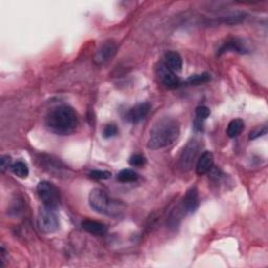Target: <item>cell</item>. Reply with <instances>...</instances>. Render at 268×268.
<instances>
[{"mask_svg": "<svg viewBox=\"0 0 268 268\" xmlns=\"http://www.w3.org/2000/svg\"><path fill=\"white\" fill-rule=\"evenodd\" d=\"M11 157L9 155H4L0 159V169H1V172H5V170H8L11 168Z\"/></svg>", "mask_w": 268, "mask_h": 268, "instance_id": "cell-23", "label": "cell"}, {"mask_svg": "<svg viewBox=\"0 0 268 268\" xmlns=\"http://www.w3.org/2000/svg\"><path fill=\"white\" fill-rule=\"evenodd\" d=\"M180 125L177 120L172 118H163L158 120L150 131L148 148L159 150L171 146L178 139Z\"/></svg>", "mask_w": 268, "mask_h": 268, "instance_id": "cell-1", "label": "cell"}, {"mask_svg": "<svg viewBox=\"0 0 268 268\" xmlns=\"http://www.w3.org/2000/svg\"><path fill=\"white\" fill-rule=\"evenodd\" d=\"M118 132H119L118 127L113 124H109V125L105 126V128L103 130V136L105 137V139H111V137H114L115 135H117Z\"/></svg>", "mask_w": 268, "mask_h": 268, "instance_id": "cell-20", "label": "cell"}, {"mask_svg": "<svg viewBox=\"0 0 268 268\" xmlns=\"http://www.w3.org/2000/svg\"><path fill=\"white\" fill-rule=\"evenodd\" d=\"M211 115V110L206 106H199L196 109V118L202 121L206 120Z\"/></svg>", "mask_w": 268, "mask_h": 268, "instance_id": "cell-22", "label": "cell"}, {"mask_svg": "<svg viewBox=\"0 0 268 268\" xmlns=\"http://www.w3.org/2000/svg\"><path fill=\"white\" fill-rule=\"evenodd\" d=\"M156 74L159 81H161L166 88L175 89L180 84L179 78L176 76L175 72H173L165 63H161L158 65L156 68Z\"/></svg>", "mask_w": 268, "mask_h": 268, "instance_id": "cell-8", "label": "cell"}, {"mask_svg": "<svg viewBox=\"0 0 268 268\" xmlns=\"http://www.w3.org/2000/svg\"><path fill=\"white\" fill-rule=\"evenodd\" d=\"M139 179V174L131 169H124L118 174V180L121 183H133Z\"/></svg>", "mask_w": 268, "mask_h": 268, "instance_id": "cell-16", "label": "cell"}, {"mask_svg": "<svg viewBox=\"0 0 268 268\" xmlns=\"http://www.w3.org/2000/svg\"><path fill=\"white\" fill-rule=\"evenodd\" d=\"M89 206L93 209V211L99 213V214H104V215H113V212H117V207L114 206V204L108 197L105 191L101 189H93L89 193Z\"/></svg>", "mask_w": 268, "mask_h": 268, "instance_id": "cell-3", "label": "cell"}, {"mask_svg": "<svg viewBox=\"0 0 268 268\" xmlns=\"http://www.w3.org/2000/svg\"><path fill=\"white\" fill-rule=\"evenodd\" d=\"M173 72H178L183 68V59L180 55L176 52H169L165 55V63Z\"/></svg>", "mask_w": 268, "mask_h": 268, "instance_id": "cell-14", "label": "cell"}, {"mask_svg": "<svg viewBox=\"0 0 268 268\" xmlns=\"http://www.w3.org/2000/svg\"><path fill=\"white\" fill-rule=\"evenodd\" d=\"M266 133H267V127L266 126L263 127V128L253 130V131L250 132V134H249V140H256V139H258V137L265 135Z\"/></svg>", "mask_w": 268, "mask_h": 268, "instance_id": "cell-24", "label": "cell"}, {"mask_svg": "<svg viewBox=\"0 0 268 268\" xmlns=\"http://www.w3.org/2000/svg\"><path fill=\"white\" fill-rule=\"evenodd\" d=\"M37 194L43 202V206L53 209H56L60 206L61 197L59 190L52 183L46 182V180L40 182L37 186Z\"/></svg>", "mask_w": 268, "mask_h": 268, "instance_id": "cell-4", "label": "cell"}, {"mask_svg": "<svg viewBox=\"0 0 268 268\" xmlns=\"http://www.w3.org/2000/svg\"><path fill=\"white\" fill-rule=\"evenodd\" d=\"M211 81V75L207 72H202L199 75H194L187 78L186 82L189 85H202Z\"/></svg>", "mask_w": 268, "mask_h": 268, "instance_id": "cell-18", "label": "cell"}, {"mask_svg": "<svg viewBox=\"0 0 268 268\" xmlns=\"http://www.w3.org/2000/svg\"><path fill=\"white\" fill-rule=\"evenodd\" d=\"M11 170L19 178H26L28 176V173H30L27 165L23 162H16L15 164H13Z\"/></svg>", "mask_w": 268, "mask_h": 268, "instance_id": "cell-17", "label": "cell"}, {"mask_svg": "<svg viewBox=\"0 0 268 268\" xmlns=\"http://www.w3.org/2000/svg\"><path fill=\"white\" fill-rule=\"evenodd\" d=\"M199 206V196L196 187H191L185 195L182 209L184 214H193Z\"/></svg>", "mask_w": 268, "mask_h": 268, "instance_id": "cell-9", "label": "cell"}, {"mask_svg": "<svg viewBox=\"0 0 268 268\" xmlns=\"http://www.w3.org/2000/svg\"><path fill=\"white\" fill-rule=\"evenodd\" d=\"M118 52V45L114 41H105L101 45L93 57V62L97 65H104L110 61Z\"/></svg>", "mask_w": 268, "mask_h": 268, "instance_id": "cell-7", "label": "cell"}, {"mask_svg": "<svg viewBox=\"0 0 268 268\" xmlns=\"http://www.w3.org/2000/svg\"><path fill=\"white\" fill-rule=\"evenodd\" d=\"M45 124L58 135H68L76 131L79 125L78 114L70 106L60 105L47 113Z\"/></svg>", "mask_w": 268, "mask_h": 268, "instance_id": "cell-2", "label": "cell"}, {"mask_svg": "<svg viewBox=\"0 0 268 268\" xmlns=\"http://www.w3.org/2000/svg\"><path fill=\"white\" fill-rule=\"evenodd\" d=\"M200 150V144L198 141L194 140L186 144L183 149L182 154L179 156V168L184 172H189L192 170L194 163L196 162L198 152Z\"/></svg>", "mask_w": 268, "mask_h": 268, "instance_id": "cell-6", "label": "cell"}, {"mask_svg": "<svg viewBox=\"0 0 268 268\" xmlns=\"http://www.w3.org/2000/svg\"><path fill=\"white\" fill-rule=\"evenodd\" d=\"M228 52H236L239 54H245L247 53V49L244 46L243 42L239 41L237 39L234 40H229L227 42L224 43V44L218 49V55H222L224 53H228Z\"/></svg>", "mask_w": 268, "mask_h": 268, "instance_id": "cell-13", "label": "cell"}, {"mask_svg": "<svg viewBox=\"0 0 268 268\" xmlns=\"http://www.w3.org/2000/svg\"><path fill=\"white\" fill-rule=\"evenodd\" d=\"M243 129H244V122L240 119H236L231 121L228 124L227 133L229 137H231V139H234V137H237L238 135L241 134Z\"/></svg>", "mask_w": 268, "mask_h": 268, "instance_id": "cell-15", "label": "cell"}, {"mask_svg": "<svg viewBox=\"0 0 268 268\" xmlns=\"http://www.w3.org/2000/svg\"><path fill=\"white\" fill-rule=\"evenodd\" d=\"M82 228L87 233L95 236H102L107 231V227L105 224L96 220H84L82 222Z\"/></svg>", "mask_w": 268, "mask_h": 268, "instance_id": "cell-12", "label": "cell"}, {"mask_svg": "<svg viewBox=\"0 0 268 268\" xmlns=\"http://www.w3.org/2000/svg\"><path fill=\"white\" fill-rule=\"evenodd\" d=\"M55 209L45 206L40 207L37 216V227L44 234H53L59 228V219L54 212Z\"/></svg>", "mask_w": 268, "mask_h": 268, "instance_id": "cell-5", "label": "cell"}, {"mask_svg": "<svg viewBox=\"0 0 268 268\" xmlns=\"http://www.w3.org/2000/svg\"><path fill=\"white\" fill-rule=\"evenodd\" d=\"M129 164L132 166H143L146 164V158L141 154H134L129 159Z\"/></svg>", "mask_w": 268, "mask_h": 268, "instance_id": "cell-21", "label": "cell"}, {"mask_svg": "<svg viewBox=\"0 0 268 268\" xmlns=\"http://www.w3.org/2000/svg\"><path fill=\"white\" fill-rule=\"evenodd\" d=\"M214 165V155L212 152L206 151L197 159L196 164V173L197 175H205L213 169Z\"/></svg>", "mask_w": 268, "mask_h": 268, "instance_id": "cell-10", "label": "cell"}, {"mask_svg": "<svg viewBox=\"0 0 268 268\" xmlns=\"http://www.w3.org/2000/svg\"><path fill=\"white\" fill-rule=\"evenodd\" d=\"M149 111H150L149 103L147 102L140 103L130 109L128 113V120L131 123H133V124H136V123H140L141 121H143L144 118H146Z\"/></svg>", "mask_w": 268, "mask_h": 268, "instance_id": "cell-11", "label": "cell"}, {"mask_svg": "<svg viewBox=\"0 0 268 268\" xmlns=\"http://www.w3.org/2000/svg\"><path fill=\"white\" fill-rule=\"evenodd\" d=\"M89 176L92 179H97V180H104V179H109L111 177V173L108 171H100V170H95L91 171L89 173Z\"/></svg>", "mask_w": 268, "mask_h": 268, "instance_id": "cell-19", "label": "cell"}]
</instances>
